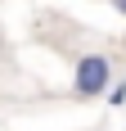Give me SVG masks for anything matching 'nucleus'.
Returning a JSON list of instances; mask_svg holds the SVG:
<instances>
[{
    "instance_id": "1",
    "label": "nucleus",
    "mask_w": 126,
    "mask_h": 131,
    "mask_svg": "<svg viewBox=\"0 0 126 131\" xmlns=\"http://www.w3.org/2000/svg\"><path fill=\"white\" fill-rule=\"evenodd\" d=\"M113 86V59L108 54H81L72 68V95L77 100H95Z\"/></svg>"
},
{
    "instance_id": "2",
    "label": "nucleus",
    "mask_w": 126,
    "mask_h": 131,
    "mask_svg": "<svg viewBox=\"0 0 126 131\" xmlns=\"http://www.w3.org/2000/svg\"><path fill=\"white\" fill-rule=\"evenodd\" d=\"M108 104H113V108H122V104H126V81H117L113 91H108Z\"/></svg>"
},
{
    "instance_id": "3",
    "label": "nucleus",
    "mask_w": 126,
    "mask_h": 131,
    "mask_svg": "<svg viewBox=\"0 0 126 131\" xmlns=\"http://www.w3.org/2000/svg\"><path fill=\"white\" fill-rule=\"evenodd\" d=\"M108 5H113V9H117V14L126 18V0H108Z\"/></svg>"
}]
</instances>
